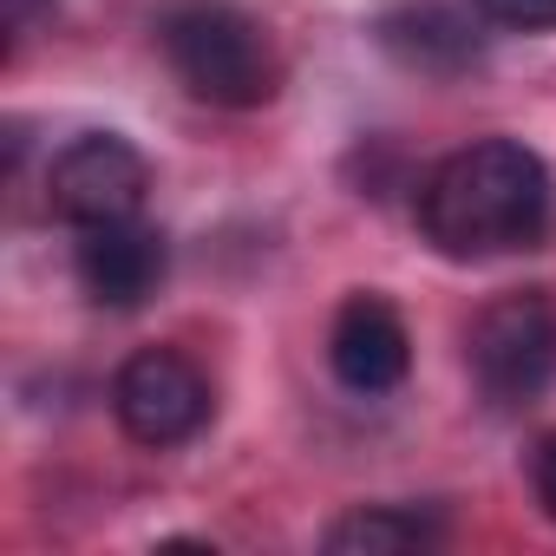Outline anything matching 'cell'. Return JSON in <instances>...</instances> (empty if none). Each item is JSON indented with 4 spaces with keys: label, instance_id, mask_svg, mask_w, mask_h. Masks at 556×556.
<instances>
[{
    "label": "cell",
    "instance_id": "cell-4",
    "mask_svg": "<svg viewBox=\"0 0 556 556\" xmlns=\"http://www.w3.org/2000/svg\"><path fill=\"white\" fill-rule=\"evenodd\" d=\"M112 419L125 426V439H138L151 452L184 445L210 419V380L177 348H138L112 374Z\"/></svg>",
    "mask_w": 556,
    "mask_h": 556
},
{
    "label": "cell",
    "instance_id": "cell-1",
    "mask_svg": "<svg viewBox=\"0 0 556 556\" xmlns=\"http://www.w3.org/2000/svg\"><path fill=\"white\" fill-rule=\"evenodd\" d=\"M556 210V184L543 157L517 138H484L432 164L419 184V236L445 262H491L536 249Z\"/></svg>",
    "mask_w": 556,
    "mask_h": 556
},
{
    "label": "cell",
    "instance_id": "cell-11",
    "mask_svg": "<svg viewBox=\"0 0 556 556\" xmlns=\"http://www.w3.org/2000/svg\"><path fill=\"white\" fill-rule=\"evenodd\" d=\"M530 491H536L543 517H556V432L536 439V452H530Z\"/></svg>",
    "mask_w": 556,
    "mask_h": 556
},
{
    "label": "cell",
    "instance_id": "cell-8",
    "mask_svg": "<svg viewBox=\"0 0 556 556\" xmlns=\"http://www.w3.org/2000/svg\"><path fill=\"white\" fill-rule=\"evenodd\" d=\"M380 47L426 73V79H458L465 66H478V27L458 21L452 8H393L380 14Z\"/></svg>",
    "mask_w": 556,
    "mask_h": 556
},
{
    "label": "cell",
    "instance_id": "cell-6",
    "mask_svg": "<svg viewBox=\"0 0 556 556\" xmlns=\"http://www.w3.org/2000/svg\"><path fill=\"white\" fill-rule=\"evenodd\" d=\"M73 268H79V289L99 302V308H144L157 289H164V268H170V249L157 229H144L138 216L125 223H92L79 229V249H73Z\"/></svg>",
    "mask_w": 556,
    "mask_h": 556
},
{
    "label": "cell",
    "instance_id": "cell-9",
    "mask_svg": "<svg viewBox=\"0 0 556 556\" xmlns=\"http://www.w3.org/2000/svg\"><path fill=\"white\" fill-rule=\"evenodd\" d=\"M445 530L432 510H413V504H367V510H348L341 523H328L321 549L328 556H413V549H432Z\"/></svg>",
    "mask_w": 556,
    "mask_h": 556
},
{
    "label": "cell",
    "instance_id": "cell-12",
    "mask_svg": "<svg viewBox=\"0 0 556 556\" xmlns=\"http://www.w3.org/2000/svg\"><path fill=\"white\" fill-rule=\"evenodd\" d=\"M34 21H40V0H8V34H14V47L34 34Z\"/></svg>",
    "mask_w": 556,
    "mask_h": 556
},
{
    "label": "cell",
    "instance_id": "cell-5",
    "mask_svg": "<svg viewBox=\"0 0 556 556\" xmlns=\"http://www.w3.org/2000/svg\"><path fill=\"white\" fill-rule=\"evenodd\" d=\"M144 190H151V164L118 131H86V138H73L47 164V210L60 223H73V229L138 216L144 210Z\"/></svg>",
    "mask_w": 556,
    "mask_h": 556
},
{
    "label": "cell",
    "instance_id": "cell-2",
    "mask_svg": "<svg viewBox=\"0 0 556 556\" xmlns=\"http://www.w3.org/2000/svg\"><path fill=\"white\" fill-rule=\"evenodd\" d=\"M157 47H164L170 73L184 79V92L203 105H223V112L268 105L275 79H282L262 27L242 8H229V0H177V8H164Z\"/></svg>",
    "mask_w": 556,
    "mask_h": 556
},
{
    "label": "cell",
    "instance_id": "cell-10",
    "mask_svg": "<svg viewBox=\"0 0 556 556\" xmlns=\"http://www.w3.org/2000/svg\"><path fill=\"white\" fill-rule=\"evenodd\" d=\"M471 8L504 34H549L556 27V0H471Z\"/></svg>",
    "mask_w": 556,
    "mask_h": 556
},
{
    "label": "cell",
    "instance_id": "cell-7",
    "mask_svg": "<svg viewBox=\"0 0 556 556\" xmlns=\"http://www.w3.org/2000/svg\"><path fill=\"white\" fill-rule=\"evenodd\" d=\"M328 367L348 393H393L413 367V341H406V321L393 315L387 295H348L341 315H334V334H328Z\"/></svg>",
    "mask_w": 556,
    "mask_h": 556
},
{
    "label": "cell",
    "instance_id": "cell-3",
    "mask_svg": "<svg viewBox=\"0 0 556 556\" xmlns=\"http://www.w3.org/2000/svg\"><path fill=\"white\" fill-rule=\"evenodd\" d=\"M465 367L497 413H523L556 380V302L543 289L497 295L465 334Z\"/></svg>",
    "mask_w": 556,
    "mask_h": 556
}]
</instances>
